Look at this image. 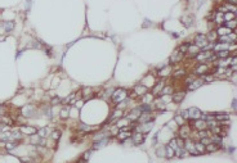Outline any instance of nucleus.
I'll return each instance as SVG.
<instances>
[{
	"instance_id": "53",
	"label": "nucleus",
	"mask_w": 237,
	"mask_h": 163,
	"mask_svg": "<svg viewBox=\"0 0 237 163\" xmlns=\"http://www.w3.org/2000/svg\"><path fill=\"white\" fill-rule=\"evenodd\" d=\"M79 130H82V131H90V130H93V127L86 126V125L81 123V125H80V126H79Z\"/></svg>"
},
{
	"instance_id": "3",
	"label": "nucleus",
	"mask_w": 237,
	"mask_h": 163,
	"mask_svg": "<svg viewBox=\"0 0 237 163\" xmlns=\"http://www.w3.org/2000/svg\"><path fill=\"white\" fill-rule=\"evenodd\" d=\"M36 112H37V109H36V107L32 105V104H27V105H25L21 109V114L25 117H35Z\"/></svg>"
},
{
	"instance_id": "2",
	"label": "nucleus",
	"mask_w": 237,
	"mask_h": 163,
	"mask_svg": "<svg viewBox=\"0 0 237 163\" xmlns=\"http://www.w3.org/2000/svg\"><path fill=\"white\" fill-rule=\"evenodd\" d=\"M208 73H210V68H209V66L206 63H198L195 67V70H193V75H198L201 77L204 75H208Z\"/></svg>"
},
{
	"instance_id": "26",
	"label": "nucleus",
	"mask_w": 237,
	"mask_h": 163,
	"mask_svg": "<svg viewBox=\"0 0 237 163\" xmlns=\"http://www.w3.org/2000/svg\"><path fill=\"white\" fill-rule=\"evenodd\" d=\"M0 122L1 123H4L5 126H13L14 125V121H13V118L12 117H9V116H0Z\"/></svg>"
},
{
	"instance_id": "49",
	"label": "nucleus",
	"mask_w": 237,
	"mask_h": 163,
	"mask_svg": "<svg viewBox=\"0 0 237 163\" xmlns=\"http://www.w3.org/2000/svg\"><path fill=\"white\" fill-rule=\"evenodd\" d=\"M200 142H201L202 145H205V146H206L208 144H210V142H211V140H210V137H209V136H206V137H201Z\"/></svg>"
},
{
	"instance_id": "33",
	"label": "nucleus",
	"mask_w": 237,
	"mask_h": 163,
	"mask_svg": "<svg viewBox=\"0 0 237 163\" xmlns=\"http://www.w3.org/2000/svg\"><path fill=\"white\" fill-rule=\"evenodd\" d=\"M229 49V44H223V42H219V44L214 45V50L213 52H219V50H228Z\"/></svg>"
},
{
	"instance_id": "5",
	"label": "nucleus",
	"mask_w": 237,
	"mask_h": 163,
	"mask_svg": "<svg viewBox=\"0 0 237 163\" xmlns=\"http://www.w3.org/2000/svg\"><path fill=\"white\" fill-rule=\"evenodd\" d=\"M131 127L128 126V127H123V129H120V131H118L117 135V139L120 140V141H124V140L129 139V137H131Z\"/></svg>"
},
{
	"instance_id": "17",
	"label": "nucleus",
	"mask_w": 237,
	"mask_h": 163,
	"mask_svg": "<svg viewBox=\"0 0 237 163\" xmlns=\"http://www.w3.org/2000/svg\"><path fill=\"white\" fill-rule=\"evenodd\" d=\"M204 83H205V81H204L202 78H195V80L187 86V89L188 90H196V89H198L200 86H202Z\"/></svg>"
},
{
	"instance_id": "60",
	"label": "nucleus",
	"mask_w": 237,
	"mask_h": 163,
	"mask_svg": "<svg viewBox=\"0 0 237 163\" xmlns=\"http://www.w3.org/2000/svg\"><path fill=\"white\" fill-rule=\"evenodd\" d=\"M77 163H86V160H85V159H82V158H81V159H80Z\"/></svg>"
},
{
	"instance_id": "13",
	"label": "nucleus",
	"mask_w": 237,
	"mask_h": 163,
	"mask_svg": "<svg viewBox=\"0 0 237 163\" xmlns=\"http://www.w3.org/2000/svg\"><path fill=\"white\" fill-rule=\"evenodd\" d=\"M188 114H189V119H198L202 116L201 111L198 108H196V107H191V108L188 109Z\"/></svg>"
},
{
	"instance_id": "30",
	"label": "nucleus",
	"mask_w": 237,
	"mask_h": 163,
	"mask_svg": "<svg viewBox=\"0 0 237 163\" xmlns=\"http://www.w3.org/2000/svg\"><path fill=\"white\" fill-rule=\"evenodd\" d=\"M129 123H130V121H129L128 118H123V117H121L120 119H118L117 121V123H116V127H118V129H123V127H128L129 126Z\"/></svg>"
},
{
	"instance_id": "18",
	"label": "nucleus",
	"mask_w": 237,
	"mask_h": 163,
	"mask_svg": "<svg viewBox=\"0 0 237 163\" xmlns=\"http://www.w3.org/2000/svg\"><path fill=\"white\" fill-rule=\"evenodd\" d=\"M173 72V68H171V66H165V67H162L161 70L159 71V72L156 73L159 77H161V78H164V77H167V76L170 75V73Z\"/></svg>"
},
{
	"instance_id": "28",
	"label": "nucleus",
	"mask_w": 237,
	"mask_h": 163,
	"mask_svg": "<svg viewBox=\"0 0 237 163\" xmlns=\"http://www.w3.org/2000/svg\"><path fill=\"white\" fill-rule=\"evenodd\" d=\"M52 134V130H50V127H43V129H40L37 131V135L40 137H44V139H45V137H48L49 135Z\"/></svg>"
},
{
	"instance_id": "34",
	"label": "nucleus",
	"mask_w": 237,
	"mask_h": 163,
	"mask_svg": "<svg viewBox=\"0 0 237 163\" xmlns=\"http://www.w3.org/2000/svg\"><path fill=\"white\" fill-rule=\"evenodd\" d=\"M214 119H215V121H219V122H222V121H228V119H229V114H227V113L214 114Z\"/></svg>"
},
{
	"instance_id": "42",
	"label": "nucleus",
	"mask_w": 237,
	"mask_h": 163,
	"mask_svg": "<svg viewBox=\"0 0 237 163\" xmlns=\"http://www.w3.org/2000/svg\"><path fill=\"white\" fill-rule=\"evenodd\" d=\"M236 25H237V21H236V19H232V21L226 22V27H227V28H229L231 31H233V30L236 28Z\"/></svg>"
},
{
	"instance_id": "16",
	"label": "nucleus",
	"mask_w": 237,
	"mask_h": 163,
	"mask_svg": "<svg viewBox=\"0 0 237 163\" xmlns=\"http://www.w3.org/2000/svg\"><path fill=\"white\" fill-rule=\"evenodd\" d=\"M184 98H185V91H178V93H173V95H171V100L174 101V103H177V104L182 103Z\"/></svg>"
},
{
	"instance_id": "29",
	"label": "nucleus",
	"mask_w": 237,
	"mask_h": 163,
	"mask_svg": "<svg viewBox=\"0 0 237 163\" xmlns=\"http://www.w3.org/2000/svg\"><path fill=\"white\" fill-rule=\"evenodd\" d=\"M214 54H215V57L218 59H226V58L229 57V50H219V52H215Z\"/></svg>"
},
{
	"instance_id": "47",
	"label": "nucleus",
	"mask_w": 237,
	"mask_h": 163,
	"mask_svg": "<svg viewBox=\"0 0 237 163\" xmlns=\"http://www.w3.org/2000/svg\"><path fill=\"white\" fill-rule=\"evenodd\" d=\"M188 45H189V44H182V45H180V46H179V49H178V50H179V52L182 53L183 55H184V54H187V49H188Z\"/></svg>"
},
{
	"instance_id": "57",
	"label": "nucleus",
	"mask_w": 237,
	"mask_h": 163,
	"mask_svg": "<svg viewBox=\"0 0 237 163\" xmlns=\"http://www.w3.org/2000/svg\"><path fill=\"white\" fill-rule=\"evenodd\" d=\"M90 153H92V152H90V150H88V152H85V153H84V157H82V159H85V160H88V159H89V157H90Z\"/></svg>"
},
{
	"instance_id": "35",
	"label": "nucleus",
	"mask_w": 237,
	"mask_h": 163,
	"mask_svg": "<svg viewBox=\"0 0 237 163\" xmlns=\"http://www.w3.org/2000/svg\"><path fill=\"white\" fill-rule=\"evenodd\" d=\"M18 145V141H15V140H9V141H5V149L7 150H12L14 149L15 146Z\"/></svg>"
},
{
	"instance_id": "25",
	"label": "nucleus",
	"mask_w": 237,
	"mask_h": 163,
	"mask_svg": "<svg viewBox=\"0 0 237 163\" xmlns=\"http://www.w3.org/2000/svg\"><path fill=\"white\" fill-rule=\"evenodd\" d=\"M107 142H108L107 137H104V139H98V140H95L94 144H93V149H99V148L104 146Z\"/></svg>"
},
{
	"instance_id": "9",
	"label": "nucleus",
	"mask_w": 237,
	"mask_h": 163,
	"mask_svg": "<svg viewBox=\"0 0 237 163\" xmlns=\"http://www.w3.org/2000/svg\"><path fill=\"white\" fill-rule=\"evenodd\" d=\"M183 58H184V55H183L179 50H175V52L170 55V59H169L170 60V64H177V63L182 62Z\"/></svg>"
},
{
	"instance_id": "15",
	"label": "nucleus",
	"mask_w": 237,
	"mask_h": 163,
	"mask_svg": "<svg viewBox=\"0 0 237 163\" xmlns=\"http://www.w3.org/2000/svg\"><path fill=\"white\" fill-rule=\"evenodd\" d=\"M184 149L187 150V153H189V154H192V155H197L198 154V153L196 152L195 142L191 141V140H187V141H184Z\"/></svg>"
},
{
	"instance_id": "32",
	"label": "nucleus",
	"mask_w": 237,
	"mask_h": 163,
	"mask_svg": "<svg viewBox=\"0 0 237 163\" xmlns=\"http://www.w3.org/2000/svg\"><path fill=\"white\" fill-rule=\"evenodd\" d=\"M219 145L218 144H215V142H210V144H208L205 146V152H208V153H213V152H216V150L219 149Z\"/></svg>"
},
{
	"instance_id": "48",
	"label": "nucleus",
	"mask_w": 237,
	"mask_h": 163,
	"mask_svg": "<svg viewBox=\"0 0 237 163\" xmlns=\"http://www.w3.org/2000/svg\"><path fill=\"white\" fill-rule=\"evenodd\" d=\"M214 78V75H211V73H208V75H204L202 76V80L206 81V82H211Z\"/></svg>"
},
{
	"instance_id": "4",
	"label": "nucleus",
	"mask_w": 237,
	"mask_h": 163,
	"mask_svg": "<svg viewBox=\"0 0 237 163\" xmlns=\"http://www.w3.org/2000/svg\"><path fill=\"white\" fill-rule=\"evenodd\" d=\"M209 44L208 39H206V35H202V34H197L195 36V45L198 46L200 49L202 48H206V45Z\"/></svg>"
},
{
	"instance_id": "41",
	"label": "nucleus",
	"mask_w": 237,
	"mask_h": 163,
	"mask_svg": "<svg viewBox=\"0 0 237 163\" xmlns=\"http://www.w3.org/2000/svg\"><path fill=\"white\" fill-rule=\"evenodd\" d=\"M195 148H196V152H197L198 154L205 153V145H202L201 142H195Z\"/></svg>"
},
{
	"instance_id": "55",
	"label": "nucleus",
	"mask_w": 237,
	"mask_h": 163,
	"mask_svg": "<svg viewBox=\"0 0 237 163\" xmlns=\"http://www.w3.org/2000/svg\"><path fill=\"white\" fill-rule=\"evenodd\" d=\"M59 103H62V100L59 98H53L52 99V101H50V105H57V104H59Z\"/></svg>"
},
{
	"instance_id": "59",
	"label": "nucleus",
	"mask_w": 237,
	"mask_h": 163,
	"mask_svg": "<svg viewBox=\"0 0 237 163\" xmlns=\"http://www.w3.org/2000/svg\"><path fill=\"white\" fill-rule=\"evenodd\" d=\"M227 4H231V5H236L237 0H227Z\"/></svg>"
},
{
	"instance_id": "22",
	"label": "nucleus",
	"mask_w": 237,
	"mask_h": 163,
	"mask_svg": "<svg viewBox=\"0 0 237 163\" xmlns=\"http://www.w3.org/2000/svg\"><path fill=\"white\" fill-rule=\"evenodd\" d=\"M123 116H124V112L121 111V109H116V111L113 112V113L110 116V118H108V122H112V121H118V119H120Z\"/></svg>"
},
{
	"instance_id": "11",
	"label": "nucleus",
	"mask_w": 237,
	"mask_h": 163,
	"mask_svg": "<svg viewBox=\"0 0 237 163\" xmlns=\"http://www.w3.org/2000/svg\"><path fill=\"white\" fill-rule=\"evenodd\" d=\"M133 91L134 93H135V95L137 96H143V95H146L147 94V91H148V89H147V86L144 85H141V83H139V85H135L133 87Z\"/></svg>"
},
{
	"instance_id": "37",
	"label": "nucleus",
	"mask_w": 237,
	"mask_h": 163,
	"mask_svg": "<svg viewBox=\"0 0 237 163\" xmlns=\"http://www.w3.org/2000/svg\"><path fill=\"white\" fill-rule=\"evenodd\" d=\"M206 39H208L209 42H214V41H216V39H218V35H216L215 31H210L208 35H206Z\"/></svg>"
},
{
	"instance_id": "20",
	"label": "nucleus",
	"mask_w": 237,
	"mask_h": 163,
	"mask_svg": "<svg viewBox=\"0 0 237 163\" xmlns=\"http://www.w3.org/2000/svg\"><path fill=\"white\" fill-rule=\"evenodd\" d=\"M198 53H200V48H198V46H196V45H188L187 54L189 55L191 58H195Z\"/></svg>"
},
{
	"instance_id": "38",
	"label": "nucleus",
	"mask_w": 237,
	"mask_h": 163,
	"mask_svg": "<svg viewBox=\"0 0 237 163\" xmlns=\"http://www.w3.org/2000/svg\"><path fill=\"white\" fill-rule=\"evenodd\" d=\"M223 19L226 22L232 21V19H236V14L232 13V12H226V13H224V16H223Z\"/></svg>"
},
{
	"instance_id": "23",
	"label": "nucleus",
	"mask_w": 237,
	"mask_h": 163,
	"mask_svg": "<svg viewBox=\"0 0 237 163\" xmlns=\"http://www.w3.org/2000/svg\"><path fill=\"white\" fill-rule=\"evenodd\" d=\"M141 109L139 108H137V109H134V111H131L130 112V114H128V116H126V118L129 119V121H138V118H139V116H141Z\"/></svg>"
},
{
	"instance_id": "54",
	"label": "nucleus",
	"mask_w": 237,
	"mask_h": 163,
	"mask_svg": "<svg viewBox=\"0 0 237 163\" xmlns=\"http://www.w3.org/2000/svg\"><path fill=\"white\" fill-rule=\"evenodd\" d=\"M195 76H196V75H191L189 77H187V78H185V80H184V83H185V85H187V86L189 85V83L192 82V81H193V80H195V78H196Z\"/></svg>"
},
{
	"instance_id": "8",
	"label": "nucleus",
	"mask_w": 237,
	"mask_h": 163,
	"mask_svg": "<svg viewBox=\"0 0 237 163\" xmlns=\"http://www.w3.org/2000/svg\"><path fill=\"white\" fill-rule=\"evenodd\" d=\"M164 86H165V82L162 80H160L159 82H156V85H153V87H152V95H153V98H160V93H161Z\"/></svg>"
},
{
	"instance_id": "14",
	"label": "nucleus",
	"mask_w": 237,
	"mask_h": 163,
	"mask_svg": "<svg viewBox=\"0 0 237 163\" xmlns=\"http://www.w3.org/2000/svg\"><path fill=\"white\" fill-rule=\"evenodd\" d=\"M19 132H21V134H25V135H30V136H32V135L37 134V130H36L33 126H21L19 127Z\"/></svg>"
},
{
	"instance_id": "56",
	"label": "nucleus",
	"mask_w": 237,
	"mask_h": 163,
	"mask_svg": "<svg viewBox=\"0 0 237 163\" xmlns=\"http://www.w3.org/2000/svg\"><path fill=\"white\" fill-rule=\"evenodd\" d=\"M177 140V145H178V148H184V139H175Z\"/></svg>"
},
{
	"instance_id": "19",
	"label": "nucleus",
	"mask_w": 237,
	"mask_h": 163,
	"mask_svg": "<svg viewBox=\"0 0 237 163\" xmlns=\"http://www.w3.org/2000/svg\"><path fill=\"white\" fill-rule=\"evenodd\" d=\"M31 142H32V144H35V145H40V146H44V145H45V139H44V137H40L37 134H35V135H32V136H31Z\"/></svg>"
},
{
	"instance_id": "46",
	"label": "nucleus",
	"mask_w": 237,
	"mask_h": 163,
	"mask_svg": "<svg viewBox=\"0 0 237 163\" xmlns=\"http://www.w3.org/2000/svg\"><path fill=\"white\" fill-rule=\"evenodd\" d=\"M92 91H93V90H92L90 87H85L84 90H82V95H84V98H85V99L89 98V96L92 95Z\"/></svg>"
},
{
	"instance_id": "31",
	"label": "nucleus",
	"mask_w": 237,
	"mask_h": 163,
	"mask_svg": "<svg viewBox=\"0 0 237 163\" xmlns=\"http://www.w3.org/2000/svg\"><path fill=\"white\" fill-rule=\"evenodd\" d=\"M215 32H216V35H218V36H224V35L231 34L232 31H231V30H229V28H227L226 26H220L218 30H216Z\"/></svg>"
},
{
	"instance_id": "12",
	"label": "nucleus",
	"mask_w": 237,
	"mask_h": 163,
	"mask_svg": "<svg viewBox=\"0 0 237 163\" xmlns=\"http://www.w3.org/2000/svg\"><path fill=\"white\" fill-rule=\"evenodd\" d=\"M180 22H182V25L184 27H191V26H193V23H195V17L191 16V14L183 16L182 18H180Z\"/></svg>"
},
{
	"instance_id": "52",
	"label": "nucleus",
	"mask_w": 237,
	"mask_h": 163,
	"mask_svg": "<svg viewBox=\"0 0 237 163\" xmlns=\"http://www.w3.org/2000/svg\"><path fill=\"white\" fill-rule=\"evenodd\" d=\"M180 116L183 117V119H189V114H188V109H184V111L180 112Z\"/></svg>"
},
{
	"instance_id": "58",
	"label": "nucleus",
	"mask_w": 237,
	"mask_h": 163,
	"mask_svg": "<svg viewBox=\"0 0 237 163\" xmlns=\"http://www.w3.org/2000/svg\"><path fill=\"white\" fill-rule=\"evenodd\" d=\"M7 127H8V126H5L4 123H1V122H0V132H1V131H5V130H7Z\"/></svg>"
},
{
	"instance_id": "50",
	"label": "nucleus",
	"mask_w": 237,
	"mask_h": 163,
	"mask_svg": "<svg viewBox=\"0 0 237 163\" xmlns=\"http://www.w3.org/2000/svg\"><path fill=\"white\" fill-rule=\"evenodd\" d=\"M215 18H216V13H215V12H210V13L206 16V19H208V21H214Z\"/></svg>"
},
{
	"instance_id": "7",
	"label": "nucleus",
	"mask_w": 237,
	"mask_h": 163,
	"mask_svg": "<svg viewBox=\"0 0 237 163\" xmlns=\"http://www.w3.org/2000/svg\"><path fill=\"white\" fill-rule=\"evenodd\" d=\"M213 54H214L213 50H205V52H200L195 57V59L198 60V62H206V60H208Z\"/></svg>"
},
{
	"instance_id": "24",
	"label": "nucleus",
	"mask_w": 237,
	"mask_h": 163,
	"mask_svg": "<svg viewBox=\"0 0 237 163\" xmlns=\"http://www.w3.org/2000/svg\"><path fill=\"white\" fill-rule=\"evenodd\" d=\"M76 96H77L76 93L70 94V95L67 96L66 99H63V100H62V103H63L64 105H67V104H75V103H76Z\"/></svg>"
},
{
	"instance_id": "44",
	"label": "nucleus",
	"mask_w": 237,
	"mask_h": 163,
	"mask_svg": "<svg viewBox=\"0 0 237 163\" xmlns=\"http://www.w3.org/2000/svg\"><path fill=\"white\" fill-rule=\"evenodd\" d=\"M187 75V72H185L184 70H178L177 72L173 73V76H174V78H179V77H183V76Z\"/></svg>"
},
{
	"instance_id": "1",
	"label": "nucleus",
	"mask_w": 237,
	"mask_h": 163,
	"mask_svg": "<svg viewBox=\"0 0 237 163\" xmlns=\"http://www.w3.org/2000/svg\"><path fill=\"white\" fill-rule=\"evenodd\" d=\"M126 98H128V91H126L125 89H121V87L113 90L112 95H111V100H112V103L116 104V105H117L118 103H121V101H124Z\"/></svg>"
},
{
	"instance_id": "51",
	"label": "nucleus",
	"mask_w": 237,
	"mask_h": 163,
	"mask_svg": "<svg viewBox=\"0 0 237 163\" xmlns=\"http://www.w3.org/2000/svg\"><path fill=\"white\" fill-rule=\"evenodd\" d=\"M156 153H157V155H159V157H165V146L159 148V149L156 150Z\"/></svg>"
},
{
	"instance_id": "6",
	"label": "nucleus",
	"mask_w": 237,
	"mask_h": 163,
	"mask_svg": "<svg viewBox=\"0 0 237 163\" xmlns=\"http://www.w3.org/2000/svg\"><path fill=\"white\" fill-rule=\"evenodd\" d=\"M131 139H133V144L141 145V144H143L144 140H146V134L139 132V131H135L134 134H131Z\"/></svg>"
},
{
	"instance_id": "36",
	"label": "nucleus",
	"mask_w": 237,
	"mask_h": 163,
	"mask_svg": "<svg viewBox=\"0 0 237 163\" xmlns=\"http://www.w3.org/2000/svg\"><path fill=\"white\" fill-rule=\"evenodd\" d=\"M3 27H4V30L7 32H9V31H12V30L14 28V22H13V21H7V22L3 23Z\"/></svg>"
},
{
	"instance_id": "27",
	"label": "nucleus",
	"mask_w": 237,
	"mask_h": 163,
	"mask_svg": "<svg viewBox=\"0 0 237 163\" xmlns=\"http://www.w3.org/2000/svg\"><path fill=\"white\" fill-rule=\"evenodd\" d=\"M173 93H174V87H173L171 85H165L164 87H162L161 93H160V96H162V95H171Z\"/></svg>"
},
{
	"instance_id": "43",
	"label": "nucleus",
	"mask_w": 237,
	"mask_h": 163,
	"mask_svg": "<svg viewBox=\"0 0 237 163\" xmlns=\"http://www.w3.org/2000/svg\"><path fill=\"white\" fill-rule=\"evenodd\" d=\"M174 121H175V123H177L179 127L184 125V119H183V117L180 116V114H177V116L174 117Z\"/></svg>"
},
{
	"instance_id": "45",
	"label": "nucleus",
	"mask_w": 237,
	"mask_h": 163,
	"mask_svg": "<svg viewBox=\"0 0 237 163\" xmlns=\"http://www.w3.org/2000/svg\"><path fill=\"white\" fill-rule=\"evenodd\" d=\"M50 136H52V139L57 141V140H59V137H61V131H59V130H54V131H52Z\"/></svg>"
},
{
	"instance_id": "40",
	"label": "nucleus",
	"mask_w": 237,
	"mask_h": 163,
	"mask_svg": "<svg viewBox=\"0 0 237 163\" xmlns=\"http://www.w3.org/2000/svg\"><path fill=\"white\" fill-rule=\"evenodd\" d=\"M68 112H70V107L64 105L63 108L61 109V118H63V119L68 118Z\"/></svg>"
},
{
	"instance_id": "10",
	"label": "nucleus",
	"mask_w": 237,
	"mask_h": 163,
	"mask_svg": "<svg viewBox=\"0 0 237 163\" xmlns=\"http://www.w3.org/2000/svg\"><path fill=\"white\" fill-rule=\"evenodd\" d=\"M139 123H147V122H152L153 121V114L151 112H142L141 116L138 118Z\"/></svg>"
},
{
	"instance_id": "39",
	"label": "nucleus",
	"mask_w": 237,
	"mask_h": 163,
	"mask_svg": "<svg viewBox=\"0 0 237 163\" xmlns=\"http://www.w3.org/2000/svg\"><path fill=\"white\" fill-rule=\"evenodd\" d=\"M165 155H166V158H173L175 155L174 149H173V148H170L169 145H166V146H165Z\"/></svg>"
},
{
	"instance_id": "21",
	"label": "nucleus",
	"mask_w": 237,
	"mask_h": 163,
	"mask_svg": "<svg viewBox=\"0 0 237 163\" xmlns=\"http://www.w3.org/2000/svg\"><path fill=\"white\" fill-rule=\"evenodd\" d=\"M189 132H191V127L189 126H180L179 129V135H180V139H187L189 136Z\"/></svg>"
}]
</instances>
